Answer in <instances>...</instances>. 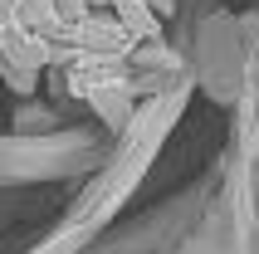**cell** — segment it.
I'll use <instances>...</instances> for the list:
<instances>
[{"label": "cell", "instance_id": "6da1fadb", "mask_svg": "<svg viewBox=\"0 0 259 254\" xmlns=\"http://www.w3.org/2000/svg\"><path fill=\"white\" fill-rule=\"evenodd\" d=\"M117 25L127 29V34H157V20L147 10V0H117Z\"/></svg>", "mask_w": 259, "mask_h": 254}, {"label": "cell", "instance_id": "7a4b0ae2", "mask_svg": "<svg viewBox=\"0 0 259 254\" xmlns=\"http://www.w3.org/2000/svg\"><path fill=\"white\" fill-rule=\"evenodd\" d=\"M98 39V49H117V44L127 39V29L122 25H108V20H88V44Z\"/></svg>", "mask_w": 259, "mask_h": 254}, {"label": "cell", "instance_id": "3957f363", "mask_svg": "<svg viewBox=\"0 0 259 254\" xmlns=\"http://www.w3.org/2000/svg\"><path fill=\"white\" fill-rule=\"evenodd\" d=\"M44 59H49V49H39V39H20V49H10V69L20 64V69H29V73H34Z\"/></svg>", "mask_w": 259, "mask_h": 254}, {"label": "cell", "instance_id": "277c9868", "mask_svg": "<svg viewBox=\"0 0 259 254\" xmlns=\"http://www.w3.org/2000/svg\"><path fill=\"white\" fill-rule=\"evenodd\" d=\"M5 83H10L15 93H34V73H29V69H10V73H5Z\"/></svg>", "mask_w": 259, "mask_h": 254}, {"label": "cell", "instance_id": "5b68a950", "mask_svg": "<svg viewBox=\"0 0 259 254\" xmlns=\"http://www.w3.org/2000/svg\"><path fill=\"white\" fill-rule=\"evenodd\" d=\"M25 15H29V20H49L54 5H49V0H25Z\"/></svg>", "mask_w": 259, "mask_h": 254}, {"label": "cell", "instance_id": "8992f818", "mask_svg": "<svg viewBox=\"0 0 259 254\" xmlns=\"http://www.w3.org/2000/svg\"><path fill=\"white\" fill-rule=\"evenodd\" d=\"M73 244H78V235H59V244H44V249H34V254H69Z\"/></svg>", "mask_w": 259, "mask_h": 254}, {"label": "cell", "instance_id": "52a82bcc", "mask_svg": "<svg viewBox=\"0 0 259 254\" xmlns=\"http://www.w3.org/2000/svg\"><path fill=\"white\" fill-rule=\"evenodd\" d=\"M59 15H83V0H59Z\"/></svg>", "mask_w": 259, "mask_h": 254}, {"label": "cell", "instance_id": "ba28073f", "mask_svg": "<svg viewBox=\"0 0 259 254\" xmlns=\"http://www.w3.org/2000/svg\"><path fill=\"white\" fill-rule=\"evenodd\" d=\"M147 5H157V10H171V0H147Z\"/></svg>", "mask_w": 259, "mask_h": 254}, {"label": "cell", "instance_id": "9c48e42d", "mask_svg": "<svg viewBox=\"0 0 259 254\" xmlns=\"http://www.w3.org/2000/svg\"><path fill=\"white\" fill-rule=\"evenodd\" d=\"M0 147H5V142H0Z\"/></svg>", "mask_w": 259, "mask_h": 254}]
</instances>
